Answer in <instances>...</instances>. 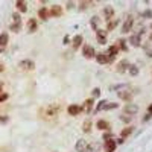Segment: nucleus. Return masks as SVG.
Wrapping results in <instances>:
<instances>
[{
  "label": "nucleus",
  "instance_id": "f3484780",
  "mask_svg": "<svg viewBox=\"0 0 152 152\" xmlns=\"http://www.w3.org/2000/svg\"><path fill=\"white\" fill-rule=\"evenodd\" d=\"M129 43H131V46H134V47H138V46H140V35L138 34L131 35L129 37Z\"/></svg>",
  "mask_w": 152,
  "mask_h": 152
},
{
  "label": "nucleus",
  "instance_id": "423d86ee",
  "mask_svg": "<svg viewBox=\"0 0 152 152\" xmlns=\"http://www.w3.org/2000/svg\"><path fill=\"white\" fill-rule=\"evenodd\" d=\"M117 52H119V49L116 47V46H110L108 50L105 52V55L108 56V62H113V61H114V59H116V55H117Z\"/></svg>",
  "mask_w": 152,
  "mask_h": 152
},
{
  "label": "nucleus",
  "instance_id": "4468645a",
  "mask_svg": "<svg viewBox=\"0 0 152 152\" xmlns=\"http://www.w3.org/2000/svg\"><path fill=\"white\" fill-rule=\"evenodd\" d=\"M114 149H116V142L113 138L105 142V152H114Z\"/></svg>",
  "mask_w": 152,
  "mask_h": 152
},
{
  "label": "nucleus",
  "instance_id": "0eeeda50",
  "mask_svg": "<svg viewBox=\"0 0 152 152\" xmlns=\"http://www.w3.org/2000/svg\"><path fill=\"white\" fill-rule=\"evenodd\" d=\"M133 26H134V18L128 17L126 22H125L123 26H122V32H123V34H128V32H131V29H133Z\"/></svg>",
  "mask_w": 152,
  "mask_h": 152
},
{
  "label": "nucleus",
  "instance_id": "ddd939ff",
  "mask_svg": "<svg viewBox=\"0 0 152 152\" xmlns=\"http://www.w3.org/2000/svg\"><path fill=\"white\" fill-rule=\"evenodd\" d=\"M81 111H82L81 107H78V105H70V107L67 108V113H69L70 116H78Z\"/></svg>",
  "mask_w": 152,
  "mask_h": 152
},
{
  "label": "nucleus",
  "instance_id": "7c9ffc66",
  "mask_svg": "<svg viewBox=\"0 0 152 152\" xmlns=\"http://www.w3.org/2000/svg\"><path fill=\"white\" fill-rule=\"evenodd\" d=\"M12 22H14V23H22V20H20V14H18V12H14V14H12Z\"/></svg>",
  "mask_w": 152,
  "mask_h": 152
},
{
  "label": "nucleus",
  "instance_id": "1a4fd4ad",
  "mask_svg": "<svg viewBox=\"0 0 152 152\" xmlns=\"http://www.w3.org/2000/svg\"><path fill=\"white\" fill-rule=\"evenodd\" d=\"M8 40H9V37H8V34H6V32L0 34V53H2V52L5 50L6 44H8Z\"/></svg>",
  "mask_w": 152,
  "mask_h": 152
},
{
  "label": "nucleus",
  "instance_id": "dca6fc26",
  "mask_svg": "<svg viewBox=\"0 0 152 152\" xmlns=\"http://www.w3.org/2000/svg\"><path fill=\"white\" fill-rule=\"evenodd\" d=\"M93 105H94V101H93V99H87V101L84 102V107H82L81 110H84L85 113H90L91 108H93Z\"/></svg>",
  "mask_w": 152,
  "mask_h": 152
},
{
  "label": "nucleus",
  "instance_id": "79ce46f5",
  "mask_svg": "<svg viewBox=\"0 0 152 152\" xmlns=\"http://www.w3.org/2000/svg\"><path fill=\"white\" fill-rule=\"evenodd\" d=\"M67 8H70V9H71V8H73V3L69 2V3H67Z\"/></svg>",
  "mask_w": 152,
  "mask_h": 152
},
{
  "label": "nucleus",
  "instance_id": "393cba45",
  "mask_svg": "<svg viewBox=\"0 0 152 152\" xmlns=\"http://www.w3.org/2000/svg\"><path fill=\"white\" fill-rule=\"evenodd\" d=\"M117 43H119V44L116 46L117 49H122V50H128V46H126V41H125V40H119Z\"/></svg>",
  "mask_w": 152,
  "mask_h": 152
},
{
  "label": "nucleus",
  "instance_id": "9d476101",
  "mask_svg": "<svg viewBox=\"0 0 152 152\" xmlns=\"http://www.w3.org/2000/svg\"><path fill=\"white\" fill-rule=\"evenodd\" d=\"M128 67H129V62L126 61V59H123V61H120L117 64V71L119 73H125V71L128 70Z\"/></svg>",
  "mask_w": 152,
  "mask_h": 152
},
{
  "label": "nucleus",
  "instance_id": "c03bdc74",
  "mask_svg": "<svg viewBox=\"0 0 152 152\" xmlns=\"http://www.w3.org/2000/svg\"><path fill=\"white\" fill-rule=\"evenodd\" d=\"M0 94H2V85H0Z\"/></svg>",
  "mask_w": 152,
  "mask_h": 152
},
{
  "label": "nucleus",
  "instance_id": "f03ea898",
  "mask_svg": "<svg viewBox=\"0 0 152 152\" xmlns=\"http://www.w3.org/2000/svg\"><path fill=\"white\" fill-rule=\"evenodd\" d=\"M76 151L78 152H91V148L85 140H78L76 142Z\"/></svg>",
  "mask_w": 152,
  "mask_h": 152
},
{
  "label": "nucleus",
  "instance_id": "f257e3e1",
  "mask_svg": "<svg viewBox=\"0 0 152 152\" xmlns=\"http://www.w3.org/2000/svg\"><path fill=\"white\" fill-rule=\"evenodd\" d=\"M119 107V103L114 102H108V101H101L96 107V111H102V110H116Z\"/></svg>",
  "mask_w": 152,
  "mask_h": 152
},
{
  "label": "nucleus",
  "instance_id": "58836bf2",
  "mask_svg": "<svg viewBox=\"0 0 152 152\" xmlns=\"http://www.w3.org/2000/svg\"><path fill=\"white\" fill-rule=\"evenodd\" d=\"M149 119H151V114H146V116H144V117H143V122H146V120H149Z\"/></svg>",
  "mask_w": 152,
  "mask_h": 152
},
{
  "label": "nucleus",
  "instance_id": "2eb2a0df",
  "mask_svg": "<svg viewBox=\"0 0 152 152\" xmlns=\"http://www.w3.org/2000/svg\"><path fill=\"white\" fill-rule=\"evenodd\" d=\"M82 41H84V40H82V35H75L73 40H71V46H73V49L76 50L79 46L82 44Z\"/></svg>",
  "mask_w": 152,
  "mask_h": 152
},
{
  "label": "nucleus",
  "instance_id": "37998d69",
  "mask_svg": "<svg viewBox=\"0 0 152 152\" xmlns=\"http://www.w3.org/2000/svg\"><path fill=\"white\" fill-rule=\"evenodd\" d=\"M5 70V67H3V64H0V71H3Z\"/></svg>",
  "mask_w": 152,
  "mask_h": 152
},
{
  "label": "nucleus",
  "instance_id": "a18cd8bd",
  "mask_svg": "<svg viewBox=\"0 0 152 152\" xmlns=\"http://www.w3.org/2000/svg\"><path fill=\"white\" fill-rule=\"evenodd\" d=\"M151 41H152V35H151Z\"/></svg>",
  "mask_w": 152,
  "mask_h": 152
},
{
  "label": "nucleus",
  "instance_id": "473e14b6",
  "mask_svg": "<svg viewBox=\"0 0 152 152\" xmlns=\"http://www.w3.org/2000/svg\"><path fill=\"white\" fill-rule=\"evenodd\" d=\"M87 6H88V2H81L79 3V9L84 11V9H87Z\"/></svg>",
  "mask_w": 152,
  "mask_h": 152
},
{
  "label": "nucleus",
  "instance_id": "f704fd0d",
  "mask_svg": "<svg viewBox=\"0 0 152 152\" xmlns=\"http://www.w3.org/2000/svg\"><path fill=\"white\" fill-rule=\"evenodd\" d=\"M120 120H123V122H131V117L129 116H126V114H125V116H120Z\"/></svg>",
  "mask_w": 152,
  "mask_h": 152
},
{
  "label": "nucleus",
  "instance_id": "5701e85b",
  "mask_svg": "<svg viewBox=\"0 0 152 152\" xmlns=\"http://www.w3.org/2000/svg\"><path fill=\"white\" fill-rule=\"evenodd\" d=\"M38 15H40V18H43V20H47L50 15H49V9L46 8V6H43L41 9L38 11Z\"/></svg>",
  "mask_w": 152,
  "mask_h": 152
},
{
  "label": "nucleus",
  "instance_id": "4c0bfd02",
  "mask_svg": "<svg viewBox=\"0 0 152 152\" xmlns=\"http://www.w3.org/2000/svg\"><path fill=\"white\" fill-rule=\"evenodd\" d=\"M6 122H8V117H6V116L0 117V123H6Z\"/></svg>",
  "mask_w": 152,
  "mask_h": 152
},
{
  "label": "nucleus",
  "instance_id": "c85d7f7f",
  "mask_svg": "<svg viewBox=\"0 0 152 152\" xmlns=\"http://www.w3.org/2000/svg\"><path fill=\"white\" fill-rule=\"evenodd\" d=\"M128 70H129V73L133 75V76L138 75V67H137V65H129V67H128Z\"/></svg>",
  "mask_w": 152,
  "mask_h": 152
},
{
  "label": "nucleus",
  "instance_id": "ea45409f",
  "mask_svg": "<svg viewBox=\"0 0 152 152\" xmlns=\"http://www.w3.org/2000/svg\"><path fill=\"white\" fill-rule=\"evenodd\" d=\"M148 114H151V116H152V103L149 105V108H148Z\"/></svg>",
  "mask_w": 152,
  "mask_h": 152
},
{
  "label": "nucleus",
  "instance_id": "6ab92c4d",
  "mask_svg": "<svg viewBox=\"0 0 152 152\" xmlns=\"http://www.w3.org/2000/svg\"><path fill=\"white\" fill-rule=\"evenodd\" d=\"M103 15H105V18H107L108 22H110L111 17L114 15V9L111 8V6H105V8H103Z\"/></svg>",
  "mask_w": 152,
  "mask_h": 152
},
{
  "label": "nucleus",
  "instance_id": "aec40b11",
  "mask_svg": "<svg viewBox=\"0 0 152 152\" xmlns=\"http://www.w3.org/2000/svg\"><path fill=\"white\" fill-rule=\"evenodd\" d=\"M28 29H29V32H37V29H38V23H37L35 18H31L29 22H28Z\"/></svg>",
  "mask_w": 152,
  "mask_h": 152
},
{
  "label": "nucleus",
  "instance_id": "20e7f679",
  "mask_svg": "<svg viewBox=\"0 0 152 152\" xmlns=\"http://www.w3.org/2000/svg\"><path fill=\"white\" fill-rule=\"evenodd\" d=\"M18 67L22 70H34L35 69V62L31 61V59H23V61H20Z\"/></svg>",
  "mask_w": 152,
  "mask_h": 152
},
{
  "label": "nucleus",
  "instance_id": "c756f323",
  "mask_svg": "<svg viewBox=\"0 0 152 152\" xmlns=\"http://www.w3.org/2000/svg\"><path fill=\"white\" fill-rule=\"evenodd\" d=\"M116 26H117V20H113L111 23H108V24H107V32H108V31H113V29L116 28Z\"/></svg>",
  "mask_w": 152,
  "mask_h": 152
},
{
  "label": "nucleus",
  "instance_id": "c9c22d12",
  "mask_svg": "<svg viewBox=\"0 0 152 152\" xmlns=\"http://www.w3.org/2000/svg\"><path fill=\"white\" fill-rule=\"evenodd\" d=\"M143 15H144V17H148V18H152V11L146 9V11H144V12H143Z\"/></svg>",
  "mask_w": 152,
  "mask_h": 152
},
{
  "label": "nucleus",
  "instance_id": "b1692460",
  "mask_svg": "<svg viewBox=\"0 0 152 152\" xmlns=\"http://www.w3.org/2000/svg\"><path fill=\"white\" fill-rule=\"evenodd\" d=\"M15 6H17V9L20 12H26V11H28V5H26V2H22V0H17Z\"/></svg>",
  "mask_w": 152,
  "mask_h": 152
},
{
  "label": "nucleus",
  "instance_id": "f8f14e48",
  "mask_svg": "<svg viewBox=\"0 0 152 152\" xmlns=\"http://www.w3.org/2000/svg\"><path fill=\"white\" fill-rule=\"evenodd\" d=\"M117 96L120 97V99H123V101H131V97H133V93L131 91H126V90H122V91H119L117 93Z\"/></svg>",
  "mask_w": 152,
  "mask_h": 152
},
{
  "label": "nucleus",
  "instance_id": "a211bd4d",
  "mask_svg": "<svg viewBox=\"0 0 152 152\" xmlns=\"http://www.w3.org/2000/svg\"><path fill=\"white\" fill-rule=\"evenodd\" d=\"M96 128H97V129H102V131H108V129H110V123H108L107 120H97Z\"/></svg>",
  "mask_w": 152,
  "mask_h": 152
},
{
  "label": "nucleus",
  "instance_id": "9b49d317",
  "mask_svg": "<svg viewBox=\"0 0 152 152\" xmlns=\"http://www.w3.org/2000/svg\"><path fill=\"white\" fill-rule=\"evenodd\" d=\"M61 14H62V9H61V6H58V5L52 6V9L49 11V15L50 17H59Z\"/></svg>",
  "mask_w": 152,
  "mask_h": 152
},
{
  "label": "nucleus",
  "instance_id": "a878e982",
  "mask_svg": "<svg viewBox=\"0 0 152 152\" xmlns=\"http://www.w3.org/2000/svg\"><path fill=\"white\" fill-rule=\"evenodd\" d=\"M99 20H97V17H91V28H93V31H97L99 28Z\"/></svg>",
  "mask_w": 152,
  "mask_h": 152
},
{
  "label": "nucleus",
  "instance_id": "a19ab883",
  "mask_svg": "<svg viewBox=\"0 0 152 152\" xmlns=\"http://www.w3.org/2000/svg\"><path fill=\"white\" fill-rule=\"evenodd\" d=\"M123 142H125V140H123V138H119V140H117V142H116V144H117V143H119V144H122V143H123Z\"/></svg>",
  "mask_w": 152,
  "mask_h": 152
},
{
  "label": "nucleus",
  "instance_id": "2f4dec72",
  "mask_svg": "<svg viewBox=\"0 0 152 152\" xmlns=\"http://www.w3.org/2000/svg\"><path fill=\"white\" fill-rule=\"evenodd\" d=\"M91 94H93V97H99V96H101V88H99V87L93 88V91H91Z\"/></svg>",
  "mask_w": 152,
  "mask_h": 152
},
{
  "label": "nucleus",
  "instance_id": "bb28decb",
  "mask_svg": "<svg viewBox=\"0 0 152 152\" xmlns=\"http://www.w3.org/2000/svg\"><path fill=\"white\" fill-rule=\"evenodd\" d=\"M90 126H91V122H90V120H85V122H84V125H82L84 133H90V129H91Z\"/></svg>",
  "mask_w": 152,
  "mask_h": 152
},
{
  "label": "nucleus",
  "instance_id": "7ed1b4c3",
  "mask_svg": "<svg viewBox=\"0 0 152 152\" xmlns=\"http://www.w3.org/2000/svg\"><path fill=\"white\" fill-rule=\"evenodd\" d=\"M82 55H84V58L90 59V58H94V56H96V52H94V49L91 47V46L85 44L84 47H82Z\"/></svg>",
  "mask_w": 152,
  "mask_h": 152
},
{
  "label": "nucleus",
  "instance_id": "6e6552de",
  "mask_svg": "<svg viewBox=\"0 0 152 152\" xmlns=\"http://www.w3.org/2000/svg\"><path fill=\"white\" fill-rule=\"evenodd\" d=\"M96 38H97V43L99 44H105V43H107V31L97 29L96 31Z\"/></svg>",
  "mask_w": 152,
  "mask_h": 152
},
{
  "label": "nucleus",
  "instance_id": "72a5a7b5",
  "mask_svg": "<svg viewBox=\"0 0 152 152\" xmlns=\"http://www.w3.org/2000/svg\"><path fill=\"white\" fill-rule=\"evenodd\" d=\"M8 94H6V93H2V94H0V103H2V102H5V101H8Z\"/></svg>",
  "mask_w": 152,
  "mask_h": 152
},
{
  "label": "nucleus",
  "instance_id": "e433bc0d",
  "mask_svg": "<svg viewBox=\"0 0 152 152\" xmlns=\"http://www.w3.org/2000/svg\"><path fill=\"white\" fill-rule=\"evenodd\" d=\"M111 137H113V135H111V133H105V134H103V140H105V142H107V140H111Z\"/></svg>",
  "mask_w": 152,
  "mask_h": 152
},
{
  "label": "nucleus",
  "instance_id": "412c9836",
  "mask_svg": "<svg viewBox=\"0 0 152 152\" xmlns=\"http://www.w3.org/2000/svg\"><path fill=\"white\" fill-rule=\"evenodd\" d=\"M96 61L99 62V64H107L108 62V56L103 53V52H99V53L96 55Z\"/></svg>",
  "mask_w": 152,
  "mask_h": 152
},
{
  "label": "nucleus",
  "instance_id": "39448f33",
  "mask_svg": "<svg viewBox=\"0 0 152 152\" xmlns=\"http://www.w3.org/2000/svg\"><path fill=\"white\" fill-rule=\"evenodd\" d=\"M123 111H125V114H126V116L131 117V116H134L138 111V107L135 103H126V105H125V108H123Z\"/></svg>",
  "mask_w": 152,
  "mask_h": 152
},
{
  "label": "nucleus",
  "instance_id": "cd10ccee",
  "mask_svg": "<svg viewBox=\"0 0 152 152\" xmlns=\"http://www.w3.org/2000/svg\"><path fill=\"white\" fill-rule=\"evenodd\" d=\"M20 29H22V23H12L11 24V31L12 32H20Z\"/></svg>",
  "mask_w": 152,
  "mask_h": 152
},
{
  "label": "nucleus",
  "instance_id": "4be33fe9",
  "mask_svg": "<svg viewBox=\"0 0 152 152\" xmlns=\"http://www.w3.org/2000/svg\"><path fill=\"white\" fill-rule=\"evenodd\" d=\"M133 131H134V126H126V128H123L122 133H120V138H126L128 135L133 134Z\"/></svg>",
  "mask_w": 152,
  "mask_h": 152
}]
</instances>
